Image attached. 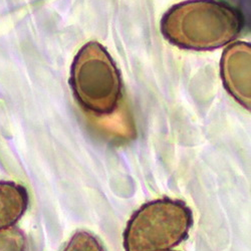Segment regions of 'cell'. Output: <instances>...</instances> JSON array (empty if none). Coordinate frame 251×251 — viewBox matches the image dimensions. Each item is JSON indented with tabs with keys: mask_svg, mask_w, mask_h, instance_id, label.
Returning <instances> with one entry per match:
<instances>
[{
	"mask_svg": "<svg viewBox=\"0 0 251 251\" xmlns=\"http://www.w3.org/2000/svg\"><path fill=\"white\" fill-rule=\"evenodd\" d=\"M29 205L25 187L11 181H0V229L14 226Z\"/></svg>",
	"mask_w": 251,
	"mask_h": 251,
	"instance_id": "5",
	"label": "cell"
},
{
	"mask_svg": "<svg viewBox=\"0 0 251 251\" xmlns=\"http://www.w3.org/2000/svg\"><path fill=\"white\" fill-rule=\"evenodd\" d=\"M193 224L191 209L184 202L162 198L144 204L124 232L126 251H170L182 243Z\"/></svg>",
	"mask_w": 251,
	"mask_h": 251,
	"instance_id": "3",
	"label": "cell"
},
{
	"mask_svg": "<svg viewBox=\"0 0 251 251\" xmlns=\"http://www.w3.org/2000/svg\"><path fill=\"white\" fill-rule=\"evenodd\" d=\"M70 85L83 110L98 116L112 115L123 97V82L113 58L96 41L83 46L73 61Z\"/></svg>",
	"mask_w": 251,
	"mask_h": 251,
	"instance_id": "2",
	"label": "cell"
},
{
	"mask_svg": "<svg viewBox=\"0 0 251 251\" xmlns=\"http://www.w3.org/2000/svg\"><path fill=\"white\" fill-rule=\"evenodd\" d=\"M242 27L240 12L218 0H188L171 7L161 20L167 40L193 50L224 47L239 35Z\"/></svg>",
	"mask_w": 251,
	"mask_h": 251,
	"instance_id": "1",
	"label": "cell"
},
{
	"mask_svg": "<svg viewBox=\"0 0 251 251\" xmlns=\"http://www.w3.org/2000/svg\"><path fill=\"white\" fill-rule=\"evenodd\" d=\"M26 236L22 229L11 226L0 229V251H25Z\"/></svg>",
	"mask_w": 251,
	"mask_h": 251,
	"instance_id": "6",
	"label": "cell"
},
{
	"mask_svg": "<svg viewBox=\"0 0 251 251\" xmlns=\"http://www.w3.org/2000/svg\"><path fill=\"white\" fill-rule=\"evenodd\" d=\"M170 251H173V250H170Z\"/></svg>",
	"mask_w": 251,
	"mask_h": 251,
	"instance_id": "8",
	"label": "cell"
},
{
	"mask_svg": "<svg viewBox=\"0 0 251 251\" xmlns=\"http://www.w3.org/2000/svg\"><path fill=\"white\" fill-rule=\"evenodd\" d=\"M250 45L236 43L221 59V75L226 90L240 104L250 110Z\"/></svg>",
	"mask_w": 251,
	"mask_h": 251,
	"instance_id": "4",
	"label": "cell"
},
{
	"mask_svg": "<svg viewBox=\"0 0 251 251\" xmlns=\"http://www.w3.org/2000/svg\"><path fill=\"white\" fill-rule=\"evenodd\" d=\"M62 251H104V249L95 235L79 230L72 236Z\"/></svg>",
	"mask_w": 251,
	"mask_h": 251,
	"instance_id": "7",
	"label": "cell"
}]
</instances>
